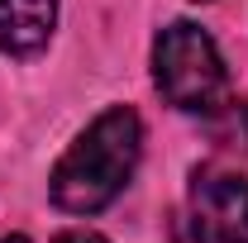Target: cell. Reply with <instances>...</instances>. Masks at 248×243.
I'll list each match as a JSON object with an SVG mask.
<instances>
[{
	"instance_id": "6da1fadb",
	"label": "cell",
	"mask_w": 248,
	"mask_h": 243,
	"mask_svg": "<svg viewBox=\"0 0 248 243\" xmlns=\"http://www.w3.org/2000/svg\"><path fill=\"white\" fill-rule=\"evenodd\" d=\"M139 152H143V124H139V115L129 105H110L58 157V167L48 177L53 205L67 210V214L105 210L129 186L134 167H139Z\"/></svg>"
},
{
	"instance_id": "7a4b0ae2",
	"label": "cell",
	"mask_w": 248,
	"mask_h": 243,
	"mask_svg": "<svg viewBox=\"0 0 248 243\" xmlns=\"http://www.w3.org/2000/svg\"><path fill=\"white\" fill-rule=\"evenodd\" d=\"M153 81L162 100L186 110V115H219L224 105H234L229 100V72H224L215 38L191 19H177L157 33Z\"/></svg>"
},
{
	"instance_id": "3957f363",
	"label": "cell",
	"mask_w": 248,
	"mask_h": 243,
	"mask_svg": "<svg viewBox=\"0 0 248 243\" xmlns=\"http://www.w3.org/2000/svg\"><path fill=\"white\" fill-rule=\"evenodd\" d=\"M191 239L248 243V177L229 167H201L191 177Z\"/></svg>"
},
{
	"instance_id": "277c9868",
	"label": "cell",
	"mask_w": 248,
	"mask_h": 243,
	"mask_svg": "<svg viewBox=\"0 0 248 243\" xmlns=\"http://www.w3.org/2000/svg\"><path fill=\"white\" fill-rule=\"evenodd\" d=\"M58 24V0H0V53L33 58L48 48Z\"/></svg>"
},
{
	"instance_id": "5b68a950",
	"label": "cell",
	"mask_w": 248,
	"mask_h": 243,
	"mask_svg": "<svg viewBox=\"0 0 248 243\" xmlns=\"http://www.w3.org/2000/svg\"><path fill=\"white\" fill-rule=\"evenodd\" d=\"M53 243H105L95 229H67V234H58Z\"/></svg>"
},
{
	"instance_id": "8992f818",
	"label": "cell",
	"mask_w": 248,
	"mask_h": 243,
	"mask_svg": "<svg viewBox=\"0 0 248 243\" xmlns=\"http://www.w3.org/2000/svg\"><path fill=\"white\" fill-rule=\"evenodd\" d=\"M0 243H29L24 234H0Z\"/></svg>"
}]
</instances>
